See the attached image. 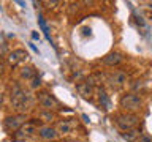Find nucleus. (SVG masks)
Segmentation results:
<instances>
[{
	"label": "nucleus",
	"instance_id": "nucleus-17",
	"mask_svg": "<svg viewBox=\"0 0 152 142\" xmlns=\"http://www.w3.org/2000/svg\"><path fill=\"white\" fill-rule=\"evenodd\" d=\"M40 117H41L45 122H51L54 115H52V112H51V111H46V112H41V114H40Z\"/></svg>",
	"mask_w": 152,
	"mask_h": 142
},
{
	"label": "nucleus",
	"instance_id": "nucleus-15",
	"mask_svg": "<svg viewBox=\"0 0 152 142\" xmlns=\"http://www.w3.org/2000/svg\"><path fill=\"white\" fill-rule=\"evenodd\" d=\"M38 24H40L41 30L45 32V36H46V40H48V41H51V36H49V27H48V24L45 22V17H43L41 14H38Z\"/></svg>",
	"mask_w": 152,
	"mask_h": 142
},
{
	"label": "nucleus",
	"instance_id": "nucleus-25",
	"mask_svg": "<svg viewBox=\"0 0 152 142\" xmlns=\"http://www.w3.org/2000/svg\"><path fill=\"white\" fill-rule=\"evenodd\" d=\"M83 120H84L86 123H89V122H90V120H89V117L86 115V114H83Z\"/></svg>",
	"mask_w": 152,
	"mask_h": 142
},
{
	"label": "nucleus",
	"instance_id": "nucleus-20",
	"mask_svg": "<svg viewBox=\"0 0 152 142\" xmlns=\"http://www.w3.org/2000/svg\"><path fill=\"white\" fill-rule=\"evenodd\" d=\"M136 22H138V25H141V27H146V22H144V19H142L141 16H136Z\"/></svg>",
	"mask_w": 152,
	"mask_h": 142
},
{
	"label": "nucleus",
	"instance_id": "nucleus-6",
	"mask_svg": "<svg viewBox=\"0 0 152 142\" xmlns=\"http://www.w3.org/2000/svg\"><path fill=\"white\" fill-rule=\"evenodd\" d=\"M37 130V123L35 122H26L19 130L14 133V141H24L27 137H30Z\"/></svg>",
	"mask_w": 152,
	"mask_h": 142
},
{
	"label": "nucleus",
	"instance_id": "nucleus-27",
	"mask_svg": "<svg viewBox=\"0 0 152 142\" xmlns=\"http://www.w3.org/2000/svg\"><path fill=\"white\" fill-rule=\"evenodd\" d=\"M2 101H3V93H2V90H0V104H2Z\"/></svg>",
	"mask_w": 152,
	"mask_h": 142
},
{
	"label": "nucleus",
	"instance_id": "nucleus-19",
	"mask_svg": "<svg viewBox=\"0 0 152 142\" xmlns=\"http://www.w3.org/2000/svg\"><path fill=\"white\" fill-rule=\"evenodd\" d=\"M140 142H152V137L147 136V134H142V136L140 137Z\"/></svg>",
	"mask_w": 152,
	"mask_h": 142
},
{
	"label": "nucleus",
	"instance_id": "nucleus-10",
	"mask_svg": "<svg viewBox=\"0 0 152 142\" xmlns=\"http://www.w3.org/2000/svg\"><path fill=\"white\" fill-rule=\"evenodd\" d=\"M97 96H98V103L102 104V107H104L106 111H109V109L113 107V104H111V99H109L108 93L104 92L103 88H98V92H97Z\"/></svg>",
	"mask_w": 152,
	"mask_h": 142
},
{
	"label": "nucleus",
	"instance_id": "nucleus-12",
	"mask_svg": "<svg viewBox=\"0 0 152 142\" xmlns=\"http://www.w3.org/2000/svg\"><path fill=\"white\" fill-rule=\"evenodd\" d=\"M76 90H78L79 95H83L84 98H90L92 93H94V88L90 87L87 82H79L78 85H76Z\"/></svg>",
	"mask_w": 152,
	"mask_h": 142
},
{
	"label": "nucleus",
	"instance_id": "nucleus-11",
	"mask_svg": "<svg viewBox=\"0 0 152 142\" xmlns=\"http://www.w3.org/2000/svg\"><path fill=\"white\" fill-rule=\"evenodd\" d=\"M38 134H40V137H43V139L51 141L57 136V131H56V128H52V126H41V128H38Z\"/></svg>",
	"mask_w": 152,
	"mask_h": 142
},
{
	"label": "nucleus",
	"instance_id": "nucleus-14",
	"mask_svg": "<svg viewBox=\"0 0 152 142\" xmlns=\"http://www.w3.org/2000/svg\"><path fill=\"white\" fill-rule=\"evenodd\" d=\"M37 70H35V66H24V68L21 70V78L22 79H33V78H37Z\"/></svg>",
	"mask_w": 152,
	"mask_h": 142
},
{
	"label": "nucleus",
	"instance_id": "nucleus-26",
	"mask_svg": "<svg viewBox=\"0 0 152 142\" xmlns=\"http://www.w3.org/2000/svg\"><path fill=\"white\" fill-rule=\"evenodd\" d=\"M83 32H84V35H90V28H84Z\"/></svg>",
	"mask_w": 152,
	"mask_h": 142
},
{
	"label": "nucleus",
	"instance_id": "nucleus-13",
	"mask_svg": "<svg viewBox=\"0 0 152 142\" xmlns=\"http://www.w3.org/2000/svg\"><path fill=\"white\" fill-rule=\"evenodd\" d=\"M140 130L138 128H132V130H127V131H124V133H121V136L125 139L127 142H135L138 137H140Z\"/></svg>",
	"mask_w": 152,
	"mask_h": 142
},
{
	"label": "nucleus",
	"instance_id": "nucleus-23",
	"mask_svg": "<svg viewBox=\"0 0 152 142\" xmlns=\"http://www.w3.org/2000/svg\"><path fill=\"white\" fill-rule=\"evenodd\" d=\"M59 3H60V2H45V5H48L49 8H54L56 5H59Z\"/></svg>",
	"mask_w": 152,
	"mask_h": 142
},
{
	"label": "nucleus",
	"instance_id": "nucleus-2",
	"mask_svg": "<svg viewBox=\"0 0 152 142\" xmlns=\"http://www.w3.org/2000/svg\"><path fill=\"white\" fill-rule=\"evenodd\" d=\"M138 122H140V117L135 115V114H130V112L116 115V125L121 128L122 131H127V130L135 128L138 125Z\"/></svg>",
	"mask_w": 152,
	"mask_h": 142
},
{
	"label": "nucleus",
	"instance_id": "nucleus-7",
	"mask_svg": "<svg viewBox=\"0 0 152 142\" xmlns=\"http://www.w3.org/2000/svg\"><path fill=\"white\" fill-rule=\"evenodd\" d=\"M27 57L28 55H27V52L24 51V49H14V51H11L8 54V63L11 65V66H16L19 63H22Z\"/></svg>",
	"mask_w": 152,
	"mask_h": 142
},
{
	"label": "nucleus",
	"instance_id": "nucleus-8",
	"mask_svg": "<svg viewBox=\"0 0 152 142\" xmlns=\"http://www.w3.org/2000/svg\"><path fill=\"white\" fill-rule=\"evenodd\" d=\"M108 82L113 85V87H116L119 88L121 85H124L127 82V74L125 73H122V71H114L113 74H109L108 76Z\"/></svg>",
	"mask_w": 152,
	"mask_h": 142
},
{
	"label": "nucleus",
	"instance_id": "nucleus-28",
	"mask_svg": "<svg viewBox=\"0 0 152 142\" xmlns=\"http://www.w3.org/2000/svg\"><path fill=\"white\" fill-rule=\"evenodd\" d=\"M149 8H151V9H152V2H151V3H149Z\"/></svg>",
	"mask_w": 152,
	"mask_h": 142
},
{
	"label": "nucleus",
	"instance_id": "nucleus-5",
	"mask_svg": "<svg viewBox=\"0 0 152 142\" xmlns=\"http://www.w3.org/2000/svg\"><path fill=\"white\" fill-rule=\"evenodd\" d=\"M37 99H38V103H40V106L45 109V111H52L54 107L59 106V103H57V99L52 96L51 93H48V92H38L37 95Z\"/></svg>",
	"mask_w": 152,
	"mask_h": 142
},
{
	"label": "nucleus",
	"instance_id": "nucleus-9",
	"mask_svg": "<svg viewBox=\"0 0 152 142\" xmlns=\"http://www.w3.org/2000/svg\"><path fill=\"white\" fill-rule=\"evenodd\" d=\"M122 60H124V55L121 52H109V54H106L103 57V63L108 65V66H116V65L121 63Z\"/></svg>",
	"mask_w": 152,
	"mask_h": 142
},
{
	"label": "nucleus",
	"instance_id": "nucleus-4",
	"mask_svg": "<svg viewBox=\"0 0 152 142\" xmlns=\"http://www.w3.org/2000/svg\"><path fill=\"white\" fill-rule=\"evenodd\" d=\"M27 122L26 114H16V115H10L5 118V128L8 131H18L24 123Z\"/></svg>",
	"mask_w": 152,
	"mask_h": 142
},
{
	"label": "nucleus",
	"instance_id": "nucleus-3",
	"mask_svg": "<svg viewBox=\"0 0 152 142\" xmlns=\"http://www.w3.org/2000/svg\"><path fill=\"white\" fill-rule=\"evenodd\" d=\"M121 106L125 109V111H138L141 106V98L133 92L125 93L121 98Z\"/></svg>",
	"mask_w": 152,
	"mask_h": 142
},
{
	"label": "nucleus",
	"instance_id": "nucleus-1",
	"mask_svg": "<svg viewBox=\"0 0 152 142\" xmlns=\"http://www.w3.org/2000/svg\"><path fill=\"white\" fill-rule=\"evenodd\" d=\"M11 103H13V107L16 109L19 114H26L32 106L30 95H28L18 82H14L11 85Z\"/></svg>",
	"mask_w": 152,
	"mask_h": 142
},
{
	"label": "nucleus",
	"instance_id": "nucleus-22",
	"mask_svg": "<svg viewBox=\"0 0 152 142\" xmlns=\"http://www.w3.org/2000/svg\"><path fill=\"white\" fill-rule=\"evenodd\" d=\"M3 73H5V62L0 60V76H2Z\"/></svg>",
	"mask_w": 152,
	"mask_h": 142
},
{
	"label": "nucleus",
	"instance_id": "nucleus-18",
	"mask_svg": "<svg viewBox=\"0 0 152 142\" xmlns=\"http://www.w3.org/2000/svg\"><path fill=\"white\" fill-rule=\"evenodd\" d=\"M40 84H41V80H40V78L37 76V78H33V79H32L30 87H32V88H37V87H40Z\"/></svg>",
	"mask_w": 152,
	"mask_h": 142
},
{
	"label": "nucleus",
	"instance_id": "nucleus-24",
	"mask_svg": "<svg viewBox=\"0 0 152 142\" xmlns=\"http://www.w3.org/2000/svg\"><path fill=\"white\" fill-rule=\"evenodd\" d=\"M38 38H40V35H38L37 32H33V33H32V40H38Z\"/></svg>",
	"mask_w": 152,
	"mask_h": 142
},
{
	"label": "nucleus",
	"instance_id": "nucleus-21",
	"mask_svg": "<svg viewBox=\"0 0 152 142\" xmlns=\"http://www.w3.org/2000/svg\"><path fill=\"white\" fill-rule=\"evenodd\" d=\"M28 46H30V49H32L33 52H35V54H40V52H38V47H37L35 44H33V43H28Z\"/></svg>",
	"mask_w": 152,
	"mask_h": 142
},
{
	"label": "nucleus",
	"instance_id": "nucleus-16",
	"mask_svg": "<svg viewBox=\"0 0 152 142\" xmlns=\"http://www.w3.org/2000/svg\"><path fill=\"white\" fill-rule=\"evenodd\" d=\"M70 130H71V125L68 122H60L59 125H57V133H62V134H64V133H70Z\"/></svg>",
	"mask_w": 152,
	"mask_h": 142
}]
</instances>
